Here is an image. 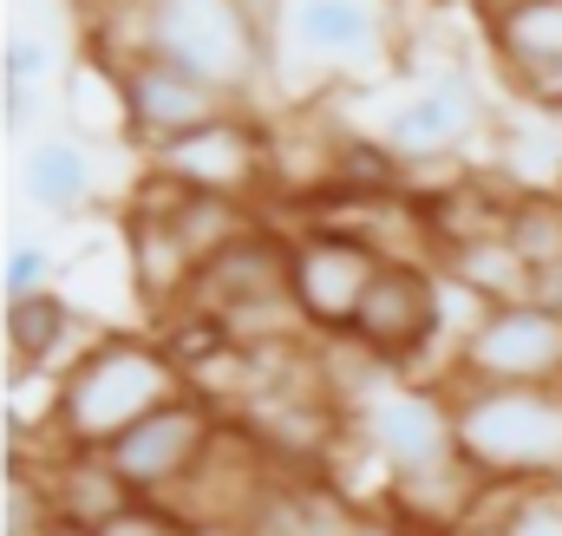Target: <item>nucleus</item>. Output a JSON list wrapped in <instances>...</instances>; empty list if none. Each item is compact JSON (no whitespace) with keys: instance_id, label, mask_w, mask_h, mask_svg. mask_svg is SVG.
Returning a JSON list of instances; mask_svg holds the SVG:
<instances>
[{"instance_id":"nucleus-1","label":"nucleus","mask_w":562,"mask_h":536,"mask_svg":"<svg viewBox=\"0 0 562 536\" xmlns=\"http://www.w3.org/2000/svg\"><path fill=\"white\" fill-rule=\"evenodd\" d=\"M92 33L105 66L170 59L229 99H249L269 72V0H119Z\"/></svg>"},{"instance_id":"nucleus-2","label":"nucleus","mask_w":562,"mask_h":536,"mask_svg":"<svg viewBox=\"0 0 562 536\" xmlns=\"http://www.w3.org/2000/svg\"><path fill=\"white\" fill-rule=\"evenodd\" d=\"M53 380H59L53 445H66V451H105L138 418H150L157 405L190 393V373H183V360L170 354L164 334H99Z\"/></svg>"},{"instance_id":"nucleus-3","label":"nucleus","mask_w":562,"mask_h":536,"mask_svg":"<svg viewBox=\"0 0 562 536\" xmlns=\"http://www.w3.org/2000/svg\"><path fill=\"white\" fill-rule=\"evenodd\" d=\"M458 451L484 484L562 478V387H477L445 380Z\"/></svg>"},{"instance_id":"nucleus-4","label":"nucleus","mask_w":562,"mask_h":536,"mask_svg":"<svg viewBox=\"0 0 562 536\" xmlns=\"http://www.w3.org/2000/svg\"><path fill=\"white\" fill-rule=\"evenodd\" d=\"M347 432L373 451V465L386 478V498L413 491V484H431V478H445V471L464 465L451 393L445 387H419L406 373L380 380L360 405H347Z\"/></svg>"},{"instance_id":"nucleus-5","label":"nucleus","mask_w":562,"mask_h":536,"mask_svg":"<svg viewBox=\"0 0 562 536\" xmlns=\"http://www.w3.org/2000/svg\"><path fill=\"white\" fill-rule=\"evenodd\" d=\"M393 53V0H269V72L373 79Z\"/></svg>"},{"instance_id":"nucleus-6","label":"nucleus","mask_w":562,"mask_h":536,"mask_svg":"<svg viewBox=\"0 0 562 536\" xmlns=\"http://www.w3.org/2000/svg\"><path fill=\"white\" fill-rule=\"evenodd\" d=\"M353 347H367L386 373H413L445 340V281L425 256H386L367 281V301L347 327Z\"/></svg>"},{"instance_id":"nucleus-7","label":"nucleus","mask_w":562,"mask_h":536,"mask_svg":"<svg viewBox=\"0 0 562 536\" xmlns=\"http://www.w3.org/2000/svg\"><path fill=\"white\" fill-rule=\"evenodd\" d=\"M484 119H491V99H484L477 72L451 59V66L425 72L413 92H400V99L386 105V119L373 125V144H386L406 170H419V164H451V157H464V150L484 137Z\"/></svg>"},{"instance_id":"nucleus-8","label":"nucleus","mask_w":562,"mask_h":536,"mask_svg":"<svg viewBox=\"0 0 562 536\" xmlns=\"http://www.w3.org/2000/svg\"><path fill=\"white\" fill-rule=\"evenodd\" d=\"M451 380L477 387H562V314L543 301H491L458 347Z\"/></svg>"},{"instance_id":"nucleus-9","label":"nucleus","mask_w":562,"mask_h":536,"mask_svg":"<svg viewBox=\"0 0 562 536\" xmlns=\"http://www.w3.org/2000/svg\"><path fill=\"white\" fill-rule=\"evenodd\" d=\"M380 263H386V249L340 223H314L307 236H288V288H294L307 334H347Z\"/></svg>"},{"instance_id":"nucleus-10","label":"nucleus","mask_w":562,"mask_h":536,"mask_svg":"<svg viewBox=\"0 0 562 536\" xmlns=\"http://www.w3.org/2000/svg\"><path fill=\"white\" fill-rule=\"evenodd\" d=\"M216 425H223L216 400H203V393L190 387V393H177L170 405H157L150 418H138L125 438H112L105 458H112V471L125 478L132 498H157V504H164V498L203 465Z\"/></svg>"},{"instance_id":"nucleus-11","label":"nucleus","mask_w":562,"mask_h":536,"mask_svg":"<svg viewBox=\"0 0 562 536\" xmlns=\"http://www.w3.org/2000/svg\"><path fill=\"white\" fill-rule=\"evenodd\" d=\"M150 170H164L170 183L196 190V197H229V203H249L256 190L276 183V137L262 132L249 112H229L203 132L177 137L164 150L144 157Z\"/></svg>"},{"instance_id":"nucleus-12","label":"nucleus","mask_w":562,"mask_h":536,"mask_svg":"<svg viewBox=\"0 0 562 536\" xmlns=\"http://www.w3.org/2000/svg\"><path fill=\"white\" fill-rule=\"evenodd\" d=\"M119 86H125V137L144 157L177 144V137L203 132V125H216V119H229V112H243V99H229L223 86H210V79H196V72H183L170 59L119 66Z\"/></svg>"},{"instance_id":"nucleus-13","label":"nucleus","mask_w":562,"mask_h":536,"mask_svg":"<svg viewBox=\"0 0 562 536\" xmlns=\"http://www.w3.org/2000/svg\"><path fill=\"white\" fill-rule=\"evenodd\" d=\"M491 59L504 66V79L524 92V105L562 112V0H524L497 20H484Z\"/></svg>"},{"instance_id":"nucleus-14","label":"nucleus","mask_w":562,"mask_h":536,"mask_svg":"<svg viewBox=\"0 0 562 536\" xmlns=\"http://www.w3.org/2000/svg\"><path fill=\"white\" fill-rule=\"evenodd\" d=\"M20 197L53 216V223H72L99 203V150L92 137L79 132H40L20 157Z\"/></svg>"},{"instance_id":"nucleus-15","label":"nucleus","mask_w":562,"mask_h":536,"mask_svg":"<svg viewBox=\"0 0 562 536\" xmlns=\"http://www.w3.org/2000/svg\"><path fill=\"white\" fill-rule=\"evenodd\" d=\"M86 347H92L86 340V321H79V308L59 288H40L26 301H7V354H13L20 373H53V367L66 373Z\"/></svg>"},{"instance_id":"nucleus-16","label":"nucleus","mask_w":562,"mask_h":536,"mask_svg":"<svg viewBox=\"0 0 562 536\" xmlns=\"http://www.w3.org/2000/svg\"><path fill=\"white\" fill-rule=\"evenodd\" d=\"M360 517V504L334 484V478H307V471H281L256 511L249 536H347Z\"/></svg>"},{"instance_id":"nucleus-17","label":"nucleus","mask_w":562,"mask_h":536,"mask_svg":"<svg viewBox=\"0 0 562 536\" xmlns=\"http://www.w3.org/2000/svg\"><path fill=\"white\" fill-rule=\"evenodd\" d=\"M33 471L46 478L53 511H59L66 524H79V531H99V524H112V517L132 504V491H125V478L112 471L105 451H66V445H53V458L33 465Z\"/></svg>"},{"instance_id":"nucleus-18","label":"nucleus","mask_w":562,"mask_h":536,"mask_svg":"<svg viewBox=\"0 0 562 536\" xmlns=\"http://www.w3.org/2000/svg\"><path fill=\"white\" fill-rule=\"evenodd\" d=\"M464 536H562V478L484 484Z\"/></svg>"},{"instance_id":"nucleus-19","label":"nucleus","mask_w":562,"mask_h":536,"mask_svg":"<svg viewBox=\"0 0 562 536\" xmlns=\"http://www.w3.org/2000/svg\"><path fill=\"white\" fill-rule=\"evenodd\" d=\"M438 268H445L458 288H471L477 301H524V294H530V263L517 256V243H510V236L445 249V256H438Z\"/></svg>"},{"instance_id":"nucleus-20","label":"nucleus","mask_w":562,"mask_h":536,"mask_svg":"<svg viewBox=\"0 0 562 536\" xmlns=\"http://www.w3.org/2000/svg\"><path fill=\"white\" fill-rule=\"evenodd\" d=\"M504 236L517 243V256L530 263V275L543 263H562V190H524Z\"/></svg>"},{"instance_id":"nucleus-21","label":"nucleus","mask_w":562,"mask_h":536,"mask_svg":"<svg viewBox=\"0 0 562 536\" xmlns=\"http://www.w3.org/2000/svg\"><path fill=\"white\" fill-rule=\"evenodd\" d=\"M53 59H59L53 33L33 26V20H13V26H7V46H0V86H13V92H40V86L53 79Z\"/></svg>"},{"instance_id":"nucleus-22","label":"nucleus","mask_w":562,"mask_h":536,"mask_svg":"<svg viewBox=\"0 0 562 536\" xmlns=\"http://www.w3.org/2000/svg\"><path fill=\"white\" fill-rule=\"evenodd\" d=\"M46 281H53V256H46V243L13 236V243H7V263H0V288H7V301H26V294H40Z\"/></svg>"},{"instance_id":"nucleus-23","label":"nucleus","mask_w":562,"mask_h":536,"mask_svg":"<svg viewBox=\"0 0 562 536\" xmlns=\"http://www.w3.org/2000/svg\"><path fill=\"white\" fill-rule=\"evenodd\" d=\"M92 536H196V531H190L170 504H157V498H132L112 524H99Z\"/></svg>"},{"instance_id":"nucleus-24","label":"nucleus","mask_w":562,"mask_h":536,"mask_svg":"<svg viewBox=\"0 0 562 536\" xmlns=\"http://www.w3.org/2000/svg\"><path fill=\"white\" fill-rule=\"evenodd\" d=\"M530 301H543L550 314H562V263H543L530 275Z\"/></svg>"},{"instance_id":"nucleus-25","label":"nucleus","mask_w":562,"mask_h":536,"mask_svg":"<svg viewBox=\"0 0 562 536\" xmlns=\"http://www.w3.org/2000/svg\"><path fill=\"white\" fill-rule=\"evenodd\" d=\"M347 536H419V531H413V524H400L393 511H360Z\"/></svg>"},{"instance_id":"nucleus-26","label":"nucleus","mask_w":562,"mask_h":536,"mask_svg":"<svg viewBox=\"0 0 562 536\" xmlns=\"http://www.w3.org/2000/svg\"><path fill=\"white\" fill-rule=\"evenodd\" d=\"M40 536H92V531H79V524H66V517H59V524H46Z\"/></svg>"},{"instance_id":"nucleus-27","label":"nucleus","mask_w":562,"mask_h":536,"mask_svg":"<svg viewBox=\"0 0 562 536\" xmlns=\"http://www.w3.org/2000/svg\"><path fill=\"white\" fill-rule=\"evenodd\" d=\"M557 125H562V112H557Z\"/></svg>"}]
</instances>
